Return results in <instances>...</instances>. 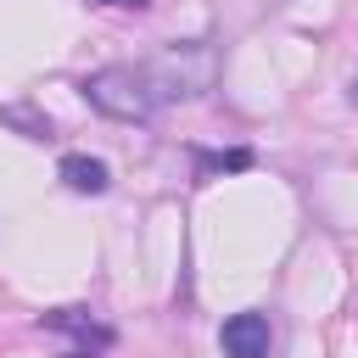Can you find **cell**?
<instances>
[{
  "label": "cell",
  "instance_id": "obj_1",
  "mask_svg": "<svg viewBox=\"0 0 358 358\" xmlns=\"http://www.w3.org/2000/svg\"><path fill=\"white\" fill-rule=\"evenodd\" d=\"M145 78L162 101H207L218 84V50L207 39H173L145 62Z\"/></svg>",
  "mask_w": 358,
  "mask_h": 358
},
{
  "label": "cell",
  "instance_id": "obj_2",
  "mask_svg": "<svg viewBox=\"0 0 358 358\" xmlns=\"http://www.w3.org/2000/svg\"><path fill=\"white\" fill-rule=\"evenodd\" d=\"M78 90H84V101L95 112H106L117 123H151L157 106H162V95L151 90L145 67H95Z\"/></svg>",
  "mask_w": 358,
  "mask_h": 358
},
{
  "label": "cell",
  "instance_id": "obj_3",
  "mask_svg": "<svg viewBox=\"0 0 358 358\" xmlns=\"http://www.w3.org/2000/svg\"><path fill=\"white\" fill-rule=\"evenodd\" d=\"M218 347H224V358H268V347H274L268 313H257V308L229 313L224 330H218Z\"/></svg>",
  "mask_w": 358,
  "mask_h": 358
},
{
  "label": "cell",
  "instance_id": "obj_4",
  "mask_svg": "<svg viewBox=\"0 0 358 358\" xmlns=\"http://www.w3.org/2000/svg\"><path fill=\"white\" fill-rule=\"evenodd\" d=\"M56 173H62V185L78 190V196H101V190L112 185V168H106L101 157H90V151H67V157L56 162Z\"/></svg>",
  "mask_w": 358,
  "mask_h": 358
},
{
  "label": "cell",
  "instance_id": "obj_5",
  "mask_svg": "<svg viewBox=\"0 0 358 358\" xmlns=\"http://www.w3.org/2000/svg\"><path fill=\"white\" fill-rule=\"evenodd\" d=\"M45 330H62V336H78V347H112L117 336H112V324H101V319H90L84 308H56V313H45Z\"/></svg>",
  "mask_w": 358,
  "mask_h": 358
},
{
  "label": "cell",
  "instance_id": "obj_6",
  "mask_svg": "<svg viewBox=\"0 0 358 358\" xmlns=\"http://www.w3.org/2000/svg\"><path fill=\"white\" fill-rule=\"evenodd\" d=\"M0 123L6 129H22V140H50V117L45 112H34V106H0Z\"/></svg>",
  "mask_w": 358,
  "mask_h": 358
},
{
  "label": "cell",
  "instance_id": "obj_7",
  "mask_svg": "<svg viewBox=\"0 0 358 358\" xmlns=\"http://www.w3.org/2000/svg\"><path fill=\"white\" fill-rule=\"evenodd\" d=\"M257 157L246 151V145H235V151H196V168L201 173H246Z\"/></svg>",
  "mask_w": 358,
  "mask_h": 358
},
{
  "label": "cell",
  "instance_id": "obj_8",
  "mask_svg": "<svg viewBox=\"0 0 358 358\" xmlns=\"http://www.w3.org/2000/svg\"><path fill=\"white\" fill-rule=\"evenodd\" d=\"M62 358H101V347H73V352H62Z\"/></svg>",
  "mask_w": 358,
  "mask_h": 358
},
{
  "label": "cell",
  "instance_id": "obj_9",
  "mask_svg": "<svg viewBox=\"0 0 358 358\" xmlns=\"http://www.w3.org/2000/svg\"><path fill=\"white\" fill-rule=\"evenodd\" d=\"M95 6H134V11H140L145 0H95Z\"/></svg>",
  "mask_w": 358,
  "mask_h": 358
},
{
  "label": "cell",
  "instance_id": "obj_10",
  "mask_svg": "<svg viewBox=\"0 0 358 358\" xmlns=\"http://www.w3.org/2000/svg\"><path fill=\"white\" fill-rule=\"evenodd\" d=\"M352 101H358V78H352Z\"/></svg>",
  "mask_w": 358,
  "mask_h": 358
}]
</instances>
